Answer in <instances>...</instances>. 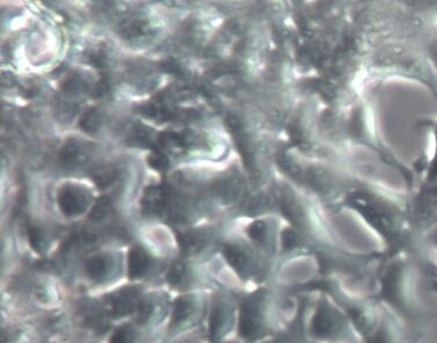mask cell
<instances>
[{
  "label": "cell",
  "mask_w": 437,
  "mask_h": 343,
  "mask_svg": "<svg viewBox=\"0 0 437 343\" xmlns=\"http://www.w3.org/2000/svg\"><path fill=\"white\" fill-rule=\"evenodd\" d=\"M80 157H82V151H80L78 144L73 140H70L65 144L61 154L62 164L66 167H73L82 159Z\"/></svg>",
  "instance_id": "obj_10"
},
{
  "label": "cell",
  "mask_w": 437,
  "mask_h": 343,
  "mask_svg": "<svg viewBox=\"0 0 437 343\" xmlns=\"http://www.w3.org/2000/svg\"><path fill=\"white\" fill-rule=\"evenodd\" d=\"M136 339V329L131 325H123L113 333L109 343H135Z\"/></svg>",
  "instance_id": "obj_12"
},
{
  "label": "cell",
  "mask_w": 437,
  "mask_h": 343,
  "mask_svg": "<svg viewBox=\"0 0 437 343\" xmlns=\"http://www.w3.org/2000/svg\"><path fill=\"white\" fill-rule=\"evenodd\" d=\"M275 303L270 293L260 290L243 302L239 315V334L248 341L269 335L275 328Z\"/></svg>",
  "instance_id": "obj_1"
},
{
  "label": "cell",
  "mask_w": 437,
  "mask_h": 343,
  "mask_svg": "<svg viewBox=\"0 0 437 343\" xmlns=\"http://www.w3.org/2000/svg\"><path fill=\"white\" fill-rule=\"evenodd\" d=\"M310 333L315 339L337 342L349 336V322L334 305L327 300H320L315 306V315L310 322Z\"/></svg>",
  "instance_id": "obj_2"
},
{
  "label": "cell",
  "mask_w": 437,
  "mask_h": 343,
  "mask_svg": "<svg viewBox=\"0 0 437 343\" xmlns=\"http://www.w3.org/2000/svg\"><path fill=\"white\" fill-rule=\"evenodd\" d=\"M138 290L133 288L120 290L107 300V312L118 317L128 315L138 306Z\"/></svg>",
  "instance_id": "obj_4"
},
{
  "label": "cell",
  "mask_w": 437,
  "mask_h": 343,
  "mask_svg": "<svg viewBox=\"0 0 437 343\" xmlns=\"http://www.w3.org/2000/svg\"><path fill=\"white\" fill-rule=\"evenodd\" d=\"M149 164H150L151 167L160 172L166 171L169 166V159L159 152H154V154H151L149 157Z\"/></svg>",
  "instance_id": "obj_18"
},
{
  "label": "cell",
  "mask_w": 437,
  "mask_h": 343,
  "mask_svg": "<svg viewBox=\"0 0 437 343\" xmlns=\"http://www.w3.org/2000/svg\"><path fill=\"white\" fill-rule=\"evenodd\" d=\"M111 260L104 255H95L86 262V272L91 279L104 281L111 272Z\"/></svg>",
  "instance_id": "obj_8"
},
{
  "label": "cell",
  "mask_w": 437,
  "mask_h": 343,
  "mask_svg": "<svg viewBox=\"0 0 437 343\" xmlns=\"http://www.w3.org/2000/svg\"><path fill=\"white\" fill-rule=\"evenodd\" d=\"M28 236L29 241H30V245L34 250H37V252L44 250V233L41 232V230L37 229V228H30Z\"/></svg>",
  "instance_id": "obj_19"
},
{
  "label": "cell",
  "mask_w": 437,
  "mask_h": 343,
  "mask_svg": "<svg viewBox=\"0 0 437 343\" xmlns=\"http://www.w3.org/2000/svg\"><path fill=\"white\" fill-rule=\"evenodd\" d=\"M150 267V259L145 253V250L140 247H133L128 257V269H129L130 279H140L147 274Z\"/></svg>",
  "instance_id": "obj_6"
},
{
  "label": "cell",
  "mask_w": 437,
  "mask_h": 343,
  "mask_svg": "<svg viewBox=\"0 0 437 343\" xmlns=\"http://www.w3.org/2000/svg\"><path fill=\"white\" fill-rule=\"evenodd\" d=\"M101 118L97 109H89L79 121V127L87 133H95L100 128Z\"/></svg>",
  "instance_id": "obj_11"
},
{
  "label": "cell",
  "mask_w": 437,
  "mask_h": 343,
  "mask_svg": "<svg viewBox=\"0 0 437 343\" xmlns=\"http://www.w3.org/2000/svg\"><path fill=\"white\" fill-rule=\"evenodd\" d=\"M225 255L230 265L236 272L245 277L251 274V262L248 261V255L244 252L236 247L229 246L225 248Z\"/></svg>",
  "instance_id": "obj_7"
},
{
  "label": "cell",
  "mask_w": 437,
  "mask_h": 343,
  "mask_svg": "<svg viewBox=\"0 0 437 343\" xmlns=\"http://www.w3.org/2000/svg\"><path fill=\"white\" fill-rule=\"evenodd\" d=\"M145 24L140 20H131V21L123 24L121 28V35L126 36L127 39L130 37H137V36L143 35L145 32Z\"/></svg>",
  "instance_id": "obj_16"
},
{
  "label": "cell",
  "mask_w": 437,
  "mask_h": 343,
  "mask_svg": "<svg viewBox=\"0 0 437 343\" xmlns=\"http://www.w3.org/2000/svg\"><path fill=\"white\" fill-rule=\"evenodd\" d=\"M269 343H301V334H299V331L284 333Z\"/></svg>",
  "instance_id": "obj_20"
},
{
  "label": "cell",
  "mask_w": 437,
  "mask_h": 343,
  "mask_svg": "<svg viewBox=\"0 0 437 343\" xmlns=\"http://www.w3.org/2000/svg\"><path fill=\"white\" fill-rule=\"evenodd\" d=\"M233 322L232 308L224 299H217L209 318V332L214 341L222 339L229 332Z\"/></svg>",
  "instance_id": "obj_3"
},
{
  "label": "cell",
  "mask_w": 437,
  "mask_h": 343,
  "mask_svg": "<svg viewBox=\"0 0 437 343\" xmlns=\"http://www.w3.org/2000/svg\"><path fill=\"white\" fill-rule=\"evenodd\" d=\"M116 171L114 168H102L94 174L93 179L100 188H107L116 180Z\"/></svg>",
  "instance_id": "obj_15"
},
{
  "label": "cell",
  "mask_w": 437,
  "mask_h": 343,
  "mask_svg": "<svg viewBox=\"0 0 437 343\" xmlns=\"http://www.w3.org/2000/svg\"><path fill=\"white\" fill-rule=\"evenodd\" d=\"M109 207H111V201L108 200L107 197H100L92 207L90 214L91 221L93 222L102 221L107 216Z\"/></svg>",
  "instance_id": "obj_14"
},
{
  "label": "cell",
  "mask_w": 437,
  "mask_h": 343,
  "mask_svg": "<svg viewBox=\"0 0 437 343\" xmlns=\"http://www.w3.org/2000/svg\"><path fill=\"white\" fill-rule=\"evenodd\" d=\"M195 311L194 300L189 297H180L176 299L172 313V325L178 326L189 319Z\"/></svg>",
  "instance_id": "obj_9"
},
{
  "label": "cell",
  "mask_w": 437,
  "mask_h": 343,
  "mask_svg": "<svg viewBox=\"0 0 437 343\" xmlns=\"http://www.w3.org/2000/svg\"><path fill=\"white\" fill-rule=\"evenodd\" d=\"M62 89L65 93L79 94L86 89V82L83 77L79 75H68V78L65 79V82L62 84Z\"/></svg>",
  "instance_id": "obj_13"
},
{
  "label": "cell",
  "mask_w": 437,
  "mask_h": 343,
  "mask_svg": "<svg viewBox=\"0 0 437 343\" xmlns=\"http://www.w3.org/2000/svg\"><path fill=\"white\" fill-rule=\"evenodd\" d=\"M58 203L66 216L80 214L86 209V195L75 187H64L58 196Z\"/></svg>",
  "instance_id": "obj_5"
},
{
  "label": "cell",
  "mask_w": 437,
  "mask_h": 343,
  "mask_svg": "<svg viewBox=\"0 0 437 343\" xmlns=\"http://www.w3.org/2000/svg\"><path fill=\"white\" fill-rule=\"evenodd\" d=\"M187 270L186 267L183 263H176L169 269L167 274V281L173 286H179L186 281Z\"/></svg>",
  "instance_id": "obj_17"
}]
</instances>
